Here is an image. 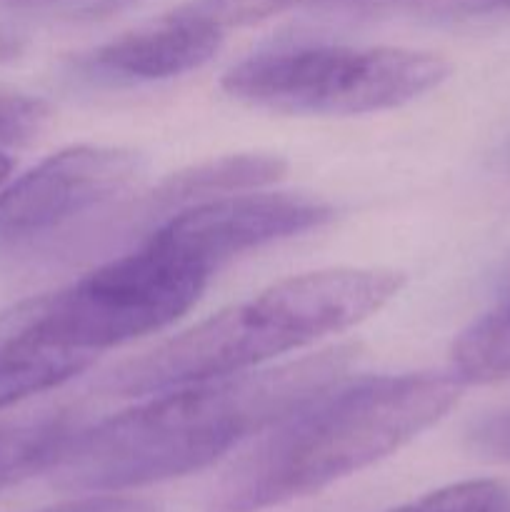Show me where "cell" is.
<instances>
[{"mask_svg":"<svg viewBox=\"0 0 510 512\" xmlns=\"http://www.w3.org/2000/svg\"><path fill=\"white\" fill-rule=\"evenodd\" d=\"M330 218L333 208L308 195H220L183 208L153 230L150 240L213 270L245 250L308 233Z\"/></svg>","mask_w":510,"mask_h":512,"instance_id":"7","label":"cell"},{"mask_svg":"<svg viewBox=\"0 0 510 512\" xmlns=\"http://www.w3.org/2000/svg\"><path fill=\"white\" fill-rule=\"evenodd\" d=\"M353 360V345H338L263 373L183 385L80 430L53 470L55 483L75 493H113L195 473L333 390Z\"/></svg>","mask_w":510,"mask_h":512,"instance_id":"1","label":"cell"},{"mask_svg":"<svg viewBox=\"0 0 510 512\" xmlns=\"http://www.w3.org/2000/svg\"><path fill=\"white\" fill-rule=\"evenodd\" d=\"M43 512H163L158 505L143 503V500L130 498H90L80 500V503L58 505Z\"/></svg>","mask_w":510,"mask_h":512,"instance_id":"18","label":"cell"},{"mask_svg":"<svg viewBox=\"0 0 510 512\" xmlns=\"http://www.w3.org/2000/svg\"><path fill=\"white\" fill-rule=\"evenodd\" d=\"M308 3H320V0H195L188 8L218 25L220 30H228L238 28V25L260 23V20Z\"/></svg>","mask_w":510,"mask_h":512,"instance_id":"15","label":"cell"},{"mask_svg":"<svg viewBox=\"0 0 510 512\" xmlns=\"http://www.w3.org/2000/svg\"><path fill=\"white\" fill-rule=\"evenodd\" d=\"M3 5H15V8H23V5H45L55 3V0H0Z\"/></svg>","mask_w":510,"mask_h":512,"instance_id":"20","label":"cell"},{"mask_svg":"<svg viewBox=\"0 0 510 512\" xmlns=\"http://www.w3.org/2000/svg\"><path fill=\"white\" fill-rule=\"evenodd\" d=\"M10 168H13V163H10V160L5 158L3 153H0V185H3L5 180H8V173H10Z\"/></svg>","mask_w":510,"mask_h":512,"instance_id":"21","label":"cell"},{"mask_svg":"<svg viewBox=\"0 0 510 512\" xmlns=\"http://www.w3.org/2000/svg\"><path fill=\"white\" fill-rule=\"evenodd\" d=\"M338 3L350 10H378L383 8V5L395 3V0H338Z\"/></svg>","mask_w":510,"mask_h":512,"instance_id":"19","label":"cell"},{"mask_svg":"<svg viewBox=\"0 0 510 512\" xmlns=\"http://www.w3.org/2000/svg\"><path fill=\"white\" fill-rule=\"evenodd\" d=\"M410 5L433 20H470L510 13V0H410Z\"/></svg>","mask_w":510,"mask_h":512,"instance_id":"16","label":"cell"},{"mask_svg":"<svg viewBox=\"0 0 510 512\" xmlns=\"http://www.w3.org/2000/svg\"><path fill=\"white\" fill-rule=\"evenodd\" d=\"M83 428V418L73 410L0 423V490L53 473Z\"/></svg>","mask_w":510,"mask_h":512,"instance_id":"10","label":"cell"},{"mask_svg":"<svg viewBox=\"0 0 510 512\" xmlns=\"http://www.w3.org/2000/svg\"><path fill=\"white\" fill-rule=\"evenodd\" d=\"M400 288L403 275L393 270L333 268L280 280L143 358L120 365L103 388L118 395H145L240 375L275 355L360 323L390 303Z\"/></svg>","mask_w":510,"mask_h":512,"instance_id":"3","label":"cell"},{"mask_svg":"<svg viewBox=\"0 0 510 512\" xmlns=\"http://www.w3.org/2000/svg\"><path fill=\"white\" fill-rule=\"evenodd\" d=\"M450 358L453 375L463 385L510 378V293L458 335Z\"/></svg>","mask_w":510,"mask_h":512,"instance_id":"12","label":"cell"},{"mask_svg":"<svg viewBox=\"0 0 510 512\" xmlns=\"http://www.w3.org/2000/svg\"><path fill=\"white\" fill-rule=\"evenodd\" d=\"M138 173V155L105 145H75L50 155L0 193V248L50 238L123 193Z\"/></svg>","mask_w":510,"mask_h":512,"instance_id":"6","label":"cell"},{"mask_svg":"<svg viewBox=\"0 0 510 512\" xmlns=\"http://www.w3.org/2000/svg\"><path fill=\"white\" fill-rule=\"evenodd\" d=\"M505 163H508V165H510V143H508V145H505Z\"/></svg>","mask_w":510,"mask_h":512,"instance_id":"22","label":"cell"},{"mask_svg":"<svg viewBox=\"0 0 510 512\" xmlns=\"http://www.w3.org/2000/svg\"><path fill=\"white\" fill-rule=\"evenodd\" d=\"M285 163L275 155H228L170 175L148 198V215L203 203L240 190L263 188L283 178Z\"/></svg>","mask_w":510,"mask_h":512,"instance_id":"9","label":"cell"},{"mask_svg":"<svg viewBox=\"0 0 510 512\" xmlns=\"http://www.w3.org/2000/svg\"><path fill=\"white\" fill-rule=\"evenodd\" d=\"M210 273L148 238L68 288L8 310L0 325L55 348L93 355L173 323L200 298Z\"/></svg>","mask_w":510,"mask_h":512,"instance_id":"4","label":"cell"},{"mask_svg":"<svg viewBox=\"0 0 510 512\" xmlns=\"http://www.w3.org/2000/svg\"><path fill=\"white\" fill-rule=\"evenodd\" d=\"M388 512H510V488L498 480H465Z\"/></svg>","mask_w":510,"mask_h":512,"instance_id":"13","label":"cell"},{"mask_svg":"<svg viewBox=\"0 0 510 512\" xmlns=\"http://www.w3.org/2000/svg\"><path fill=\"white\" fill-rule=\"evenodd\" d=\"M448 73L440 55L418 50L305 45L243 60L225 75L223 88L280 113L360 115L410 103Z\"/></svg>","mask_w":510,"mask_h":512,"instance_id":"5","label":"cell"},{"mask_svg":"<svg viewBox=\"0 0 510 512\" xmlns=\"http://www.w3.org/2000/svg\"><path fill=\"white\" fill-rule=\"evenodd\" d=\"M455 375L370 378L290 413L220 478L208 512H263L378 463L460 398Z\"/></svg>","mask_w":510,"mask_h":512,"instance_id":"2","label":"cell"},{"mask_svg":"<svg viewBox=\"0 0 510 512\" xmlns=\"http://www.w3.org/2000/svg\"><path fill=\"white\" fill-rule=\"evenodd\" d=\"M50 105L43 98L0 85V145L23 148L35 143L50 123Z\"/></svg>","mask_w":510,"mask_h":512,"instance_id":"14","label":"cell"},{"mask_svg":"<svg viewBox=\"0 0 510 512\" xmlns=\"http://www.w3.org/2000/svg\"><path fill=\"white\" fill-rule=\"evenodd\" d=\"M218 25L183 5L158 23L125 33L83 60L93 73L118 80H165L208 63L223 43Z\"/></svg>","mask_w":510,"mask_h":512,"instance_id":"8","label":"cell"},{"mask_svg":"<svg viewBox=\"0 0 510 512\" xmlns=\"http://www.w3.org/2000/svg\"><path fill=\"white\" fill-rule=\"evenodd\" d=\"M468 448L488 460H510V413L490 415L468 430Z\"/></svg>","mask_w":510,"mask_h":512,"instance_id":"17","label":"cell"},{"mask_svg":"<svg viewBox=\"0 0 510 512\" xmlns=\"http://www.w3.org/2000/svg\"><path fill=\"white\" fill-rule=\"evenodd\" d=\"M93 355L55 348L0 325V410L83 373Z\"/></svg>","mask_w":510,"mask_h":512,"instance_id":"11","label":"cell"}]
</instances>
